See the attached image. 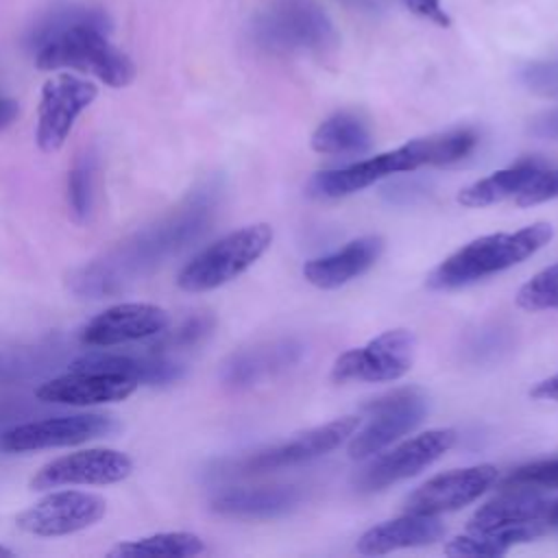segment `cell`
Masks as SVG:
<instances>
[{"label": "cell", "instance_id": "6da1fadb", "mask_svg": "<svg viewBox=\"0 0 558 558\" xmlns=\"http://www.w3.org/2000/svg\"><path fill=\"white\" fill-rule=\"evenodd\" d=\"M220 198L222 183L218 179L201 183L168 214L74 268L68 275V288L83 299H105L129 290L166 259L194 244L214 222Z\"/></svg>", "mask_w": 558, "mask_h": 558}, {"label": "cell", "instance_id": "7a4b0ae2", "mask_svg": "<svg viewBox=\"0 0 558 558\" xmlns=\"http://www.w3.org/2000/svg\"><path fill=\"white\" fill-rule=\"evenodd\" d=\"M111 17L89 4H52L26 26L22 44L39 70H76L92 74L109 87H126L135 65L109 39Z\"/></svg>", "mask_w": 558, "mask_h": 558}, {"label": "cell", "instance_id": "3957f363", "mask_svg": "<svg viewBox=\"0 0 558 558\" xmlns=\"http://www.w3.org/2000/svg\"><path fill=\"white\" fill-rule=\"evenodd\" d=\"M477 146V133L473 129H451L427 137H416L403 146L336 168L316 172L307 192L318 198H340L360 192L390 174L410 172L423 166H445L464 159Z\"/></svg>", "mask_w": 558, "mask_h": 558}, {"label": "cell", "instance_id": "277c9868", "mask_svg": "<svg viewBox=\"0 0 558 558\" xmlns=\"http://www.w3.org/2000/svg\"><path fill=\"white\" fill-rule=\"evenodd\" d=\"M551 235L554 229L549 222H532L512 233L475 238L440 262L427 275V286L432 290H458L471 286L532 257L551 240Z\"/></svg>", "mask_w": 558, "mask_h": 558}, {"label": "cell", "instance_id": "5b68a950", "mask_svg": "<svg viewBox=\"0 0 558 558\" xmlns=\"http://www.w3.org/2000/svg\"><path fill=\"white\" fill-rule=\"evenodd\" d=\"M253 41L272 54H329L338 33L314 0H268L251 26Z\"/></svg>", "mask_w": 558, "mask_h": 558}, {"label": "cell", "instance_id": "8992f818", "mask_svg": "<svg viewBox=\"0 0 558 558\" xmlns=\"http://www.w3.org/2000/svg\"><path fill=\"white\" fill-rule=\"evenodd\" d=\"M272 227L266 222L246 225L196 253L177 275V286L185 292L216 290L248 270L270 246Z\"/></svg>", "mask_w": 558, "mask_h": 558}, {"label": "cell", "instance_id": "52a82bcc", "mask_svg": "<svg viewBox=\"0 0 558 558\" xmlns=\"http://www.w3.org/2000/svg\"><path fill=\"white\" fill-rule=\"evenodd\" d=\"M368 421L349 442V456L353 460H364L388 445H392L403 434L412 432L429 410V397L423 388L405 386L384 392L362 405Z\"/></svg>", "mask_w": 558, "mask_h": 558}, {"label": "cell", "instance_id": "ba28073f", "mask_svg": "<svg viewBox=\"0 0 558 558\" xmlns=\"http://www.w3.org/2000/svg\"><path fill=\"white\" fill-rule=\"evenodd\" d=\"M357 425H360L357 416H340L336 421L307 429L288 442L248 453L238 460H229L216 473L218 475H259V473L290 469V466L316 460L333 451L336 447H340L347 438H351Z\"/></svg>", "mask_w": 558, "mask_h": 558}, {"label": "cell", "instance_id": "9c48e42d", "mask_svg": "<svg viewBox=\"0 0 558 558\" xmlns=\"http://www.w3.org/2000/svg\"><path fill=\"white\" fill-rule=\"evenodd\" d=\"M118 429V418L100 412H78L48 416L39 421L15 423L0 432V449L7 453H26L54 447H72Z\"/></svg>", "mask_w": 558, "mask_h": 558}, {"label": "cell", "instance_id": "30bf717a", "mask_svg": "<svg viewBox=\"0 0 558 558\" xmlns=\"http://www.w3.org/2000/svg\"><path fill=\"white\" fill-rule=\"evenodd\" d=\"M416 338L410 329H388L364 347L340 353L331 366V381H395L414 362Z\"/></svg>", "mask_w": 558, "mask_h": 558}, {"label": "cell", "instance_id": "8fae6325", "mask_svg": "<svg viewBox=\"0 0 558 558\" xmlns=\"http://www.w3.org/2000/svg\"><path fill=\"white\" fill-rule=\"evenodd\" d=\"M96 96L98 87L87 78L68 72L48 78L41 87L37 107V146L44 153H57L65 144L78 116L96 100Z\"/></svg>", "mask_w": 558, "mask_h": 558}, {"label": "cell", "instance_id": "7c38bea8", "mask_svg": "<svg viewBox=\"0 0 558 558\" xmlns=\"http://www.w3.org/2000/svg\"><path fill=\"white\" fill-rule=\"evenodd\" d=\"M456 429L449 427L427 429L366 464L355 475V488L360 493H375L384 490L390 484L408 480L434 464L442 453H447L456 445Z\"/></svg>", "mask_w": 558, "mask_h": 558}, {"label": "cell", "instance_id": "4fadbf2b", "mask_svg": "<svg viewBox=\"0 0 558 558\" xmlns=\"http://www.w3.org/2000/svg\"><path fill=\"white\" fill-rule=\"evenodd\" d=\"M107 512V501L87 490H59L41 497L17 514L15 523L33 536H65L81 532Z\"/></svg>", "mask_w": 558, "mask_h": 558}, {"label": "cell", "instance_id": "5bb4252c", "mask_svg": "<svg viewBox=\"0 0 558 558\" xmlns=\"http://www.w3.org/2000/svg\"><path fill=\"white\" fill-rule=\"evenodd\" d=\"M131 471H133V460L124 451L105 449V447L81 449L44 464L31 477V488L46 490V488L74 486V484L105 486V484H116L126 480Z\"/></svg>", "mask_w": 558, "mask_h": 558}, {"label": "cell", "instance_id": "9a60e30c", "mask_svg": "<svg viewBox=\"0 0 558 558\" xmlns=\"http://www.w3.org/2000/svg\"><path fill=\"white\" fill-rule=\"evenodd\" d=\"M497 480V466L475 464L466 469H453L440 473L425 484H421L408 499L405 512L438 517L442 512H453L475 501L486 493Z\"/></svg>", "mask_w": 558, "mask_h": 558}, {"label": "cell", "instance_id": "2e32d148", "mask_svg": "<svg viewBox=\"0 0 558 558\" xmlns=\"http://www.w3.org/2000/svg\"><path fill=\"white\" fill-rule=\"evenodd\" d=\"M170 325L163 307L153 303H116L81 329V342L87 347H116L159 336Z\"/></svg>", "mask_w": 558, "mask_h": 558}, {"label": "cell", "instance_id": "e0dca14e", "mask_svg": "<svg viewBox=\"0 0 558 558\" xmlns=\"http://www.w3.org/2000/svg\"><path fill=\"white\" fill-rule=\"evenodd\" d=\"M305 347L296 338H277L231 353L220 366V381L227 388L244 390L272 379L301 362Z\"/></svg>", "mask_w": 558, "mask_h": 558}, {"label": "cell", "instance_id": "ac0fdd59", "mask_svg": "<svg viewBox=\"0 0 558 558\" xmlns=\"http://www.w3.org/2000/svg\"><path fill=\"white\" fill-rule=\"evenodd\" d=\"M137 390V384L129 377L89 371V368H70L65 375L52 377L37 388V399L44 403L57 405H98L113 403L131 397Z\"/></svg>", "mask_w": 558, "mask_h": 558}, {"label": "cell", "instance_id": "d6986e66", "mask_svg": "<svg viewBox=\"0 0 558 558\" xmlns=\"http://www.w3.org/2000/svg\"><path fill=\"white\" fill-rule=\"evenodd\" d=\"M384 253L381 235H362L347 242L342 248L305 262L303 277L320 290H336L355 277L364 275Z\"/></svg>", "mask_w": 558, "mask_h": 558}, {"label": "cell", "instance_id": "ffe728a7", "mask_svg": "<svg viewBox=\"0 0 558 558\" xmlns=\"http://www.w3.org/2000/svg\"><path fill=\"white\" fill-rule=\"evenodd\" d=\"M70 368H89L116 373L133 379L137 386H170L185 377V364L172 355L148 351L144 355L126 353H85L76 357Z\"/></svg>", "mask_w": 558, "mask_h": 558}, {"label": "cell", "instance_id": "44dd1931", "mask_svg": "<svg viewBox=\"0 0 558 558\" xmlns=\"http://www.w3.org/2000/svg\"><path fill=\"white\" fill-rule=\"evenodd\" d=\"M442 534H445V525L436 517L405 512L399 519H390L368 527L360 536L355 549L364 556H381V554H390L405 547L432 545Z\"/></svg>", "mask_w": 558, "mask_h": 558}, {"label": "cell", "instance_id": "7402d4cb", "mask_svg": "<svg viewBox=\"0 0 558 558\" xmlns=\"http://www.w3.org/2000/svg\"><path fill=\"white\" fill-rule=\"evenodd\" d=\"M301 497L296 486L233 488L211 497L209 508L211 512L231 519H275L292 512Z\"/></svg>", "mask_w": 558, "mask_h": 558}, {"label": "cell", "instance_id": "603a6c76", "mask_svg": "<svg viewBox=\"0 0 558 558\" xmlns=\"http://www.w3.org/2000/svg\"><path fill=\"white\" fill-rule=\"evenodd\" d=\"M549 501L532 488H506L480 506L469 519V530H501L514 525H541Z\"/></svg>", "mask_w": 558, "mask_h": 558}, {"label": "cell", "instance_id": "cb8c5ba5", "mask_svg": "<svg viewBox=\"0 0 558 558\" xmlns=\"http://www.w3.org/2000/svg\"><path fill=\"white\" fill-rule=\"evenodd\" d=\"M545 168L538 159H521L460 190L458 203L464 207H488L506 198H517L521 190Z\"/></svg>", "mask_w": 558, "mask_h": 558}, {"label": "cell", "instance_id": "d4e9b609", "mask_svg": "<svg viewBox=\"0 0 558 558\" xmlns=\"http://www.w3.org/2000/svg\"><path fill=\"white\" fill-rule=\"evenodd\" d=\"M310 144L320 155H364L373 148V135L360 113L336 111L316 126Z\"/></svg>", "mask_w": 558, "mask_h": 558}, {"label": "cell", "instance_id": "484cf974", "mask_svg": "<svg viewBox=\"0 0 558 558\" xmlns=\"http://www.w3.org/2000/svg\"><path fill=\"white\" fill-rule=\"evenodd\" d=\"M469 536H456L445 547L447 556L453 558H497L508 554L510 547L519 543H527L541 534L538 525H514L501 530H471Z\"/></svg>", "mask_w": 558, "mask_h": 558}, {"label": "cell", "instance_id": "4316f807", "mask_svg": "<svg viewBox=\"0 0 558 558\" xmlns=\"http://www.w3.org/2000/svg\"><path fill=\"white\" fill-rule=\"evenodd\" d=\"M514 349V329L506 323L488 320L462 336L460 357L471 366H488L501 362Z\"/></svg>", "mask_w": 558, "mask_h": 558}, {"label": "cell", "instance_id": "83f0119b", "mask_svg": "<svg viewBox=\"0 0 558 558\" xmlns=\"http://www.w3.org/2000/svg\"><path fill=\"white\" fill-rule=\"evenodd\" d=\"M205 551L201 536L192 532H159L144 538L126 541L116 545L109 556H168V558H190Z\"/></svg>", "mask_w": 558, "mask_h": 558}, {"label": "cell", "instance_id": "f1b7e54d", "mask_svg": "<svg viewBox=\"0 0 558 558\" xmlns=\"http://www.w3.org/2000/svg\"><path fill=\"white\" fill-rule=\"evenodd\" d=\"M96 170L98 155L94 148H85L68 172V207L74 222L83 225L92 218L96 201Z\"/></svg>", "mask_w": 558, "mask_h": 558}, {"label": "cell", "instance_id": "f546056e", "mask_svg": "<svg viewBox=\"0 0 558 558\" xmlns=\"http://www.w3.org/2000/svg\"><path fill=\"white\" fill-rule=\"evenodd\" d=\"M216 329V318L211 312H196L192 316H187L185 320H181L177 327L170 329V325L155 336V344L150 347V351L155 353H166L170 355L172 351H190L201 347Z\"/></svg>", "mask_w": 558, "mask_h": 558}, {"label": "cell", "instance_id": "4dcf8cb0", "mask_svg": "<svg viewBox=\"0 0 558 558\" xmlns=\"http://www.w3.org/2000/svg\"><path fill=\"white\" fill-rule=\"evenodd\" d=\"M519 307L527 312L558 310V264L543 268L517 292Z\"/></svg>", "mask_w": 558, "mask_h": 558}, {"label": "cell", "instance_id": "1f68e13d", "mask_svg": "<svg viewBox=\"0 0 558 558\" xmlns=\"http://www.w3.org/2000/svg\"><path fill=\"white\" fill-rule=\"evenodd\" d=\"M504 488H558V458L517 469L506 477Z\"/></svg>", "mask_w": 558, "mask_h": 558}, {"label": "cell", "instance_id": "d6a6232c", "mask_svg": "<svg viewBox=\"0 0 558 558\" xmlns=\"http://www.w3.org/2000/svg\"><path fill=\"white\" fill-rule=\"evenodd\" d=\"M519 81L538 96L558 98V57L556 59H541L530 61L521 68Z\"/></svg>", "mask_w": 558, "mask_h": 558}, {"label": "cell", "instance_id": "836d02e7", "mask_svg": "<svg viewBox=\"0 0 558 558\" xmlns=\"http://www.w3.org/2000/svg\"><path fill=\"white\" fill-rule=\"evenodd\" d=\"M558 196V168H543L517 196L519 207H532Z\"/></svg>", "mask_w": 558, "mask_h": 558}, {"label": "cell", "instance_id": "e575fe53", "mask_svg": "<svg viewBox=\"0 0 558 558\" xmlns=\"http://www.w3.org/2000/svg\"><path fill=\"white\" fill-rule=\"evenodd\" d=\"M408 4L410 11L440 24V26H449V17L440 4V0H403Z\"/></svg>", "mask_w": 558, "mask_h": 558}, {"label": "cell", "instance_id": "d590c367", "mask_svg": "<svg viewBox=\"0 0 558 558\" xmlns=\"http://www.w3.org/2000/svg\"><path fill=\"white\" fill-rule=\"evenodd\" d=\"M28 366H31V360H26L24 355L0 351V379L11 377V375H17L20 371H24V368H28Z\"/></svg>", "mask_w": 558, "mask_h": 558}, {"label": "cell", "instance_id": "8d00e7d4", "mask_svg": "<svg viewBox=\"0 0 558 558\" xmlns=\"http://www.w3.org/2000/svg\"><path fill=\"white\" fill-rule=\"evenodd\" d=\"M530 397L545 399V401H558V373L534 384V388L530 390Z\"/></svg>", "mask_w": 558, "mask_h": 558}, {"label": "cell", "instance_id": "74e56055", "mask_svg": "<svg viewBox=\"0 0 558 558\" xmlns=\"http://www.w3.org/2000/svg\"><path fill=\"white\" fill-rule=\"evenodd\" d=\"M20 116V105L17 100L9 98V96H0V131L11 126L15 122V118Z\"/></svg>", "mask_w": 558, "mask_h": 558}, {"label": "cell", "instance_id": "f35d334b", "mask_svg": "<svg viewBox=\"0 0 558 558\" xmlns=\"http://www.w3.org/2000/svg\"><path fill=\"white\" fill-rule=\"evenodd\" d=\"M534 133L545 135V137H558V111L536 120L534 122Z\"/></svg>", "mask_w": 558, "mask_h": 558}, {"label": "cell", "instance_id": "ab89813d", "mask_svg": "<svg viewBox=\"0 0 558 558\" xmlns=\"http://www.w3.org/2000/svg\"><path fill=\"white\" fill-rule=\"evenodd\" d=\"M17 414H20V408H17V405H13V403H0V427L7 425L9 421L17 418Z\"/></svg>", "mask_w": 558, "mask_h": 558}, {"label": "cell", "instance_id": "60d3db41", "mask_svg": "<svg viewBox=\"0 0 558 558\" xmlns=\"http://www.w3.org/2000/svg\"><path fill=\"white\" fill-rule=\"evenodd\" d=\"M543 523L549 525V527H558V501H556V504H549Z\"/></svg>", "mask_w": 558, "mask_h": 558}, {"label": "cell", "instance_id": "b9f144b4", "mask_svg": "<svg viewBox=\"0 0 558 558\" xmlns=\"http://www.w3.org/2000/svg\"><path fill=\"white\" fill-rule=\"evenodd\" d=\"M0 556H4V558H11L13 556V551L9 549V547H4V545H0Z\"/></svg>", "mask_w": 558, "mask_h": 558}, {"label": "cell", "instance_id": "7bdbcfd3", "mask_svg": "<svg viewBox=\"0 0 558 558\" xmlns=\"http://www.w3.org/2000/svg\"><path fill=\"white\" fill-rule=\"evenodd\" d=\"M353 2H357V4H368V0H353Z\"/></svg>", "mask_w": 558, "mask_h": 558}]
</instances>
